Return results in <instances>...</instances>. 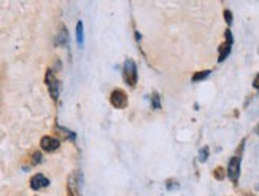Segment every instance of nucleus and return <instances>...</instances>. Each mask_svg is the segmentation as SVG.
<instances>
[{
	"label": "nucleus",
	"mask_w": 259,
	"mask_h": 196,
	"mask_svg": "<svg viewBox=\"0 0 259 196\" xmlns=\"http://www.w3.org/2000/svg\"><path fill=\"white\" fill-rule=\"evenodd\" d=\"M122 80L124 83L131 88H134L139 82V71H137V64L132 59H126L124 66H122Z\"/></svg>",
	"instance_id": "obj_1"
},
{
	"label": "nucleus",
	"mask_w": 259,
	"mask_h": 196,
	"mask_svg": "<svg viewBox=\"0 0 259 196\" xmlns=\"http://www.w3.org/2000/svg\"><path fill=\"white\" fill-rule=\"evenodd\" d=\"M45 83H47V86H48L50 96L54 101H58L59 94H61V82H59V78L54 75V72L51 71V69H48L47 74H45Z\"/></svg>",
	"instance_id": "obj_2"
},
{
	"label": "nucleus",
	"mask_w": 259,
	"mask_h": 196,
	"mask_svg": "<svg viewBox=\"0 0 259 196\" xmlns=\"http://www.w3.org/2000/svg\"><path fill=\"white\" fill-rule=\"evenodd\" d=\"M81 185H83L81 172H80V171H76L75 174H72V176L69 177V183H67L70 196H81Z\"/></svg>",
	"instance_id": "obj_3"
},
{
	"label": "nucleus",
	"mask_w": 259,
	"mask_h": 196,
	"mask_svg": "<svg viewBox=\"0 0 259 196\" xmlns=\"http://www.w3.org/2000/svg\"><path fill=\"white\" fill-rule=\"evenodd\" d=\"M127 94H126V91H122V89H115V91H111V94H110V104L113 106L115 109H126L127 107Z\"/></svg>",
	"instance_id": "obj_4"
},
{
	"label": "nucleus",
	"mask_w": 259,
	"mask_h": 196,
	"mask_svg": "<svg viewBox=\"0 0 259 196\" xmlns=\"http://www.w3.org/2000/svg\"><path fill=\"white\" fill-rule=\"evenodd\" d=\"M228 177L231 182L237 183L240 177V156H232L228 163Z\"/></svg>",
	"instance_id": "obj_5"
},
{
	"label": "nucleus",
	"mask_w": 259,
	"mask_h": 196,
	"mask_svg": "<svg viewBox=\"0 0 259 196\" xmlns=\"http://www.w3.org/2000/svg\"><path fill=\"white\" fill-rule=\"evenodd\" d=\"M226 43H223L221 47H220V56H218V62H223L226 57L231 54V51H232V43H234V37H232V32H231V29H228L226 30Z\"/></svg>",
	"instance_id": "obj_6"
},
{
	"label": "nucleus",
	"mask_w": 259,
	"mask_h": 196,
	"mask_svg": "<svg viewBox=\"0 0 259 196\" xmlns=\"http://www.w3.org/2000/svg\"><path fill=\"white\" fill-rule=\"evenodd\" d=\"M40 147L43 152H56L59 147H61V141L58 139V137H53V136H43L41 141H40Z\"/></svg>",
	"instance_id": "obj_7"
},
{
	"label": "nucleus",
	"mask_w": 259,
	"mask_h": 196,
	"mask_svg": "<svg viewBox=\"0 0 259 196\" xmlns=\"http://www.w3.org/2000/svg\"><path fill=\"white\" fill-rule=\"evenodd\" d=\"M50 185V179L45 176V174H35L30 177V188L32 190H41V188H47Z\"/></svg>",
	"instance_id": "obj_8"
},
{
	"label": "nucleus",
	"mask_w": 259,
	"mask_h": 196,
	"mask_svg": "<svg viewBox=\"0 0 259 196\" xmlns=\"http://www.w3.org/2000/svg\"><path fill=\"white\" fill-rule=\"evenodd\" d=\"M67 43H69V30H67L65 26H61L58 36H56V45H59V47H67Z\"/></svg>",
	"instance_id": "obj_9"
},
{
	"label": "nucleus",
	"mask_w": 259,
	"mask_h": 196,
	"mask_svg": "<svg viewBox=\"0 0 259 196\" xmlns=\"http://www.w3.org/2000/svg\"><path fill=\"white\" fill-rule=\"evenodd\" d=\"M83 42H84L83 22H81V21H78V22H76V43H78V47H83Z\"/></svg>",
	"instance_id": "obj_10"
},
{
	"label": "nucleus",
	"mask_w": 259,
	"mask_h": 196,
	"mask_svg": "<svg viewBox=\"0 0 259 196\" xmlns=\"http://www.w3.org/2000/svg\"><path fill=\"white\" fill-rule=\"evenodd\" d=\"M151 107L154 110H159L161 109V96H159V93H153L151 94Z\"/></svg>",
	"instance_id": "obj_11"
},
{
	"label": "nucleus",
	"mask_w": 259,
	"mask_h": 196,
	"mask_svg": "<svg viewBox=\"0 0 259 196\" xmlns=\"http://www.w3.org/2000/svg\"><path fill=\"white\" fill-rule=\"evenodd\" d=\"M211 74V71H202V72H197L196 75H193V82H202V80L208 78Z\"/></svg>",
	"instance_id": "obj_12"
},
{
	"label": "nucleus",
	"mask_w": 259,
	"mask_h": 196,
	"mask_svg": "<svg viewBox=\"0 0 259 196\" xmlns=\"http://www.w3.org/2000/svg\"><path fill=\"white\" fill-rule=\"evenodd\" d=\"M207 159H208V147H202L199 150V161L200 163H205Z\"/></svg>",
	"instance_id": "obj_13"
},
{
	"label": "nucleus",
	"mask_w": 259,
	"mask_h": 196,
	"mask_svg": "<svg viewBox=\"0 0 259 196\" xmlns=\"http://www.w3.org/2000/svg\"><path fill=\"white\" fill-rule=\"evenodd\" d=\"M224 19H226L228 26H231V24H232L234 16H232V11H231V10H224Z\"/></svg>",
	"instance_id": "obj_14"
},
{
	"label": "nucleus",
	"mask_w": 259,
	"mask_h": 196,
	"mask_svg": "<svg viewBox=\"0 0 259 196\" xmlns=\"http://www.w3.org/2000/svg\"><path fill=\"white\" fill-rule=\"evenodd\" d=\"M58 131H61V133H64V134H67L69 136V139L70 141H75V133H72V131H69V129H65V128H61V126H58Z\"/></svg>",
	"instance_id": "obj_15"
},
{
	"label": "nucleus",
	"mask_w": 259,
	"mask_h": 196,
	"mask_svg": "<svg viewBox=\"0 0 259 196\" xmlns=\"http://www.w3.org/2000/svg\"><path fill=\"white\" fill-rule=\"evenodd\" d=\"M32 159H33V165H40V163H41V159H43V156H41L40 152H35V153H33V156H32Z\"/></svg>",
	"instance_id": "obj_16"
},
{
	"label": "nucleus",
	"mask_w": 259,
	"mask_h": 196,
	"mask_svg": "<svg viewBox=\"0 0 259 196\" xmlns=\"http://www.w3.org/2000/svg\"><path fill=\"white\" fill-rule=\"evenodd\" d=\"M167 187H168V190H175V188H178V182L168 180V182H167Z\"/></svg>",
	"instance_id": "obj_17"
},
{
	"label": "nucleus",
	"mask_w": 259,
	"mask_h": 196,
	"mask_svg": "<svg viewBox=\"0 0 259 196\" xmlns=\"http://www.w3.org/2000/svg\"><path fill=\"white\" fill-rule=\"evenodd\" d=\"M221 174H223V169H221V168H218V169L215 171V177H217L218 180H221V179H223V176H221Z\"/></svg>",
	"instance_id": "obj_18"
},
{
	"label": "nucleus",
	"mask_w": 259,
	"mask_h": 196,
	"mask_svg": "<svg viewBox=\"0 0 259 196\" xmlns=\"http://www.w3.org/2000/svg\"><path fill=\"white\" fill-rule=\"evenodd\" d=\"M253 86L256 88V89H259V74L256 75V78L253 80Z\"/></svg>",
	"instance_id": "obj_19"
},
{
	"label": "nucleus",
	"mask_w": 259,
	"mask_h": 196,
	"mask_svg": "<svg viewBox=\"0 0 259 196\" xmlns=\"http://www.w3.org/2000/svg\"><path fill=\"white\" fill-rule=\"evenodd\" d=\"M254 133H256V134H257V136H259V124H257V126H256V129H254Z\"/></svg>",
	"instance_id": "obj_20"
}]
</instances>
